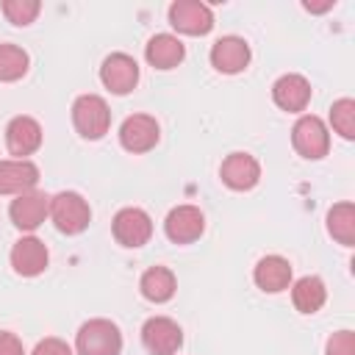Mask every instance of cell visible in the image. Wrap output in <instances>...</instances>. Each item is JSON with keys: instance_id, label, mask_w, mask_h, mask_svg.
<instances>
[{"instance_id": "26", "label": "cell", "mask_w": 355, "mask_h": 355, "mask_svg": "<svg viewBox=\"0 0 355 355\" xmlns=\"http://www.w3.org/2000/svg\"><path fill=\"white\" fill-rule=\"evenodd\" d=\"M324 355H355V333L352 330H338L327 338Z\"/></svg>"}, {"instance_id": "6", "label": "cell", "mask_w": 355, "mask_h": 355, "mask_svg": "<svg viewBox=\"0 0 355 355\" xmlns=\"http://www.w3.org/2000/svg\"><path fill=\"white\" fill-rule=\"evenodd\" d=\"M169 25L186 36H205L214 28V11L200 0H175L169 6Z\"/></svg>"}, {"instance_id": "10", "label": "cell", "mask_w": 355, "mask_h": 355, "mask_svg": "<svg viewBox=\"0 0 355 355\" xmlns=\"http://www.w3.org/2000/svg\"><path fill=\"white\" fill-rule=\"evenodd\" d=\"M8 216L19 230L33 233L50 216V197L44 191H36V189H31L25 194H17L8 205Z\"/></svg>"}, {"instance_id": "9", "label": "cell", "mask_w": 355, "mask_h": 355, "mask_svg": "<svg viewBox=\"0 0 355 355\" xmlns=\"http://www.w3.org/2000/svg\"><path fill=\"white\" fill-rule=\"evenodd\" d=\"M158 139H161V128L150 114H130L119 125V144L128 153H147L158 144Z\"/></svg>"}, {"instance_id": "3", "label": "cell", "mask_w": 355, "mask_h": 355, "mask_svg": "<svg viewBox=\"0 0 355 355\" xmlns=\"http://www.w3.org/2000/svg\"><path fill=\"white\" fill-rule=\"evenodd\" d=\"M72 125L83 139H103L111 128L108 103L100 94H80L72 103Z\"/></svg>"}, {"instance_id": "5", "label": "cell", "mask_w": 355, "mask_h": 355, "mask_svg": "<svg viewBox=\"0 0 355 355\" xmlns=\"http://www.w3.org/2000/svg\"><path fill=\"white\" fill-rule=\"evenodd\" d=\"M141 344L150 355H178L183 347V330L169 316H150L141 324Z\"/></svg>"}, {"instance_id": "22", "label": "cell", "mask_w": 355, "mask_h": 355, "mask_svg": "<svg viewBox=\"0 0 355 355\" xmlns=\"http://www.w3.org/2000/svg\"><path fill=\"white\" fill-rule=\"evenodd\" d=\"M327 233L344 247L355 244V205L352 202H336L327 211Z\"/></svg>"}, {"instance_id": "11", "label": "cell", "mask_w": 355, "mask_h": 355, "mask_svg": "<svg viewBox=\"0 0 355 355\" xmlns=\"http://www.w3.org/2000/svg\"><path fill=\"white\" fill-rule=\"evenodd\" d=\"M202 230H205V216L197 205H178L164 219V233L172 244H191L202 236Z\"/></svg>"}, {"instance_id": "17", "label": "cell", "mask_w": 355, "mask_h": 355, "mask_svg": "<svg viewBox=\"0 0 355 355\" xmlns=\"http://www.w3.org/2000/svg\"><path fill=\"white\" fill-rule=\"evenodd\" d=\"M39 166L28 158H6L0 161V194H25L36 189Z\"/></svg>"}, {"instance_id": "12", "label": "cell", "mask_w": 355, "mask_h": 355, "mask_svg": "<svg viewBox=\"0 0 355 355\" xmlns=\"http://www.w3.org/2000/svg\"><path fill=\"white\" fill-rule=\"evenodd\" d=\"M219 178L233 191H250L261 180V164L250 153H230L219 166Z\"/></svg>"}, {"instance_id": "20", "label": "cell", "mask_w": 355, "mask_h": 355, "mask_svg": "<svg viewBox=\"0 0 355 355\" xmlns=\"http://www.w3.org/2000/svg\"><path fill=\"white\" fill-rule=\"evenodd\" d=\"M139 291H141L144 300H150L155 305L158 302H169L175 297V291H178V280H175L172 269H166V266H150L141 275V280H139Z\"/></svg>"}, {"instance_id": "18", "label": "cell", "mask_w": 355, "mask_h": 355, "mask_svg": "<svg viewBox=\"0 0 355 355\" xmlns=\"http://www.w3.org/2000/svg\"><path fill=\"white\" fill-rule=\"evenodd\" d=\"M252 280L261 291L280 294L291 286V263L283 255H263L252 269Z\"/></svg>"}, {"instance_id": "21", "label": "cell", "mask_w": 355, "mask_h": 355, "mask_svg": "<svg viewBox=\"0 0 355 355\" xmlns=\"http://www.w3.org/2000/svg\"><path fill=\"white\" fill-rule=\"evenodd\" d=\"M291 302L300 313H316L324 302H327V288L322 283V277L316 275H305L291 286Z\"/></svg>"}, {"instance_id": "27", "label": "cell", "mask_w": 355, "mask_h": 355, "mask_svg": "<svg viewBox=\"0 0 355 355\" xmlns=\"http://www.w3.org/2000/svg\"><path fill=\"white\" fill-rule=\"evenodd\" d=\"M31 355H72V347H69L67 341L50 336V338H42V341L33 347Z\"/></svg>"}, {"instance_id": "15", "label": "cell", "mask_w": 355, "mask_h": 355, "mask_svg": "<svg viewBox=\"0 0 355 355\" xmlns=\"http://www.w3.org/2000/svg\"><path fill=\"white\" fill-rule=\"evenodd\" d=\"M6 147L14 158H28L42 147V125L33 116H14L6 125Z\"/></svg>"}, {"instance_id": "14", "label": "cell", "mask_w": 355, "mask_h": 355, "mask_svg": "<svg viewBox=\"0 0 355 355\" xmlns=\"http://www.w3.org/2000/svg\"><path fill=\"white\" fill-rule=\"evenodd\" d=\"M272 100L277 108L288 111V114H300L308 108L311 103V83L305 75H297V72H288V75H280L275 83H272Z\"/></svg>"}, {"instance_id": "24", "label": "cell", "mask_w": 355, "mask_h": 355, "mask_svg": "<svg viewBox=\"0 0 355 355\" xmlns=\"http://www.w3.org/2000/svg\"><path fill=\"white\" fill-rule=\"evenodd\" d=\"M330 125L341 139L352 141L355 139V100H349V97L336 100L330 105Z\"/></svg>"}, {"instance_id": "1", "label": "cell", "mask_w": 355, "mask_h": 355, "mask_svg": "<svg viewBox=\"0 0 355 355\" xmlns=\"http://www.w3.org/2000/svg\"><path fill=\"white\" fill-rule=\"evenodd\" d=\"M78 355H119L122 352V333L111 319H89L80 324L75 336Z\"/></svg>"}, {"instance_id": "2", "label": "cell", "mask_w": 355, "mask_h": 355, "mask_svg": "<svg viewBox=\"0 0 355 355\" xmlns=\"http://www.w3.org/2000/svg\"><path fill=\"white\" fill-rule=\"evenodd\" d=\"M50 219L61 233L78 236L89 227L92 208L78 191H58V194L50 197Z\"/></svg>"}, {"instance_id": "28", "label": "cell", "mask_w": 355, "mask_h": 355, "mask_svg": "<svg viewBox=\"0 0 355 355\" xmlns=\"http://www.w3.org/2000/svg\"><path fill=\"white\" fill-rule=\"evenodd\" d=\"M0 355H25L22 341L8 330H0Z\"/></svg>"}, {"instance_id": "7", "label": "cell", "mask_w": 355, "mask_h": 355, "mask_svg": "<svg viewBox=\"0 0 355 355\" xmlns=\"http://www.w3.org/2000/svg\"><path fill=\"white\" fill-rule=\"evenodd\" d=\"M111 233H114V239L122 247H133L136 250V247H144L150 241V236H153V219H150L147 211L130 205V208L116 211V216L111 222Z\"/></svg>"}, {"instance_id": "19", "label": "cell", "mask_w": 355, "mask_h": 355, "mask_svg": "<svg viewBox=\"0 0 355 355\" xmlns=\"http://www.w3.org/2000/svg\"><path fill=\"white\" fill-rule=\"evenodd\" d=\"M144 58L150 67L155 69H175L183 58H186V47L178 36L172 33H155L147 44H144Z\"/></svg>"}, {"instance_id": "4", "label": "cell", "mask_w": 355, "mask_h": 355, "mask_svg": "<svg viewBox=\"0 0 355 355\" xmlns=\"http://www.w3.org/2000/svg\"><path fill=\"white\" fill-rule=\"evenodd\" d=\"M291 144H294V150H297L302 158L319 161V158H324L327 150H330V130H327V125H324L319 116L302 114V116L294 122V128H291Z\"/></svg>"}, {"instance_id": "25", "label": "cell", "mask_w": 355, "mask_h": 355, "mask_svg": "<svg viewBox=\"0 0 355 355\" xmlns=\"http://www.w3.org/2000/svg\"><path fill=\"white\" fill-rule=\"evenodd\" d=\"M39 11H42V3H39V0H6V3H3L6 19H8L11 25H17V28L31 25V22L39 17Z\"/></svg>"}, {"instance_id": "8", "label": "cell", "mask_w": 355, "mask_h": 355, "mask_svg": "<svg viewBox=\"0 0 355 355\" xmlns=\"http://www.w3.org/2000/svg\"><path fill=\"white\" fill-rule=\"evenodd\" d=\"M100 80L111 94H128L139 83V64L128 53H111L105 55L100 67Z\"/></svg>"}, {"instance_id": "13", "label": "cell", "mask_w": 355, "mask_h": 355, "mask_svg": "<svg viewBox=\"0 0 355 355\" xmlns=\"http://www.w3.org/2000/svg\"><path fill=\"white\" fill-rule=\"evenodd\" d=\"M250 58H252L250 44L241 36H222L211 47V67L216 72H222V75L244 72L247 64H250Z\"/></svg>"}, {"instance_id": "23", "label": "cell", "mask_w": 355, "mask_h": 355, "mask_svg": "<svg viewBox=\"0 0 355 355\" xmlns=\"http://www.w3.org/2000/svg\"><path fill=\"white\" fill-rule=\"evenodd\" d=\"M28 53L17 44H0V83H14L28 72Z\"/></svg>"}, {"instance_id": "16", "label": "cell", "mask_w": 355, "mask_h": 355, "mask_svg": "<svg viewBox=\"0 0 355 355\" xmlns=\"http://www.w3.org/2000/svg\"><path fill=\"white\" fill-rule=\"evenodd\" d=\"M47 261H50V252L44 247L42 239L36 236H22L14 247H11V269L22 277H36L47 269Z\"/></svg>"}]
</instances>
